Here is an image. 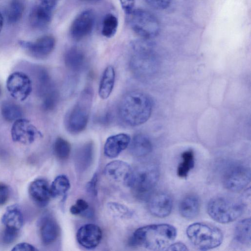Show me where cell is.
<instances>
[{
	"label": "cell",
	"mask_w": 251,
	"mask_h": 251,
	"mask_svg": "<svg viewBox=\"0 0 251 251\" xmlns=\"http://www.w3.org/2000/svg\"><path fill=\"white\" fill-rule=\"evenodd\" d=\"M151 7L156 9L162 10L167 8L170 5L171 0H145Z\"/></svg>",
	"instance_id": "f35d334b"
},
{
	"label": "cell",
	"mask_w": 251,
	"mask_h": 251,
	"mask_svg": "<svg viewBox=\"0 0 251 251\" xmlns=\"http://www.w3.org/2000/svg\"><path fill=\"white\" fill-rule=\"evenodd\" d=\"M97 175L95 174L91 180L87 184L86 189L87 191L93 195H96L97 194Z\"/></svg>",
	"instance_id": "b9f144b4"
},
{
	"label": "cell",
	"mask_w": 251,
	"mask_h": 251,
	"mask_svg": "<svg viewBox=\"0 0 251 251\" xmlns=\"http://www.w3.org/2000/svg\"><path fill=\"white\" fill-rule=\"evenodd\" d=\"M195 165L194 153L192 150L184 151L181 154V160L177 168V175L181 178L186 177Z\"/></svg>",
	"instance_id": "83f0119b"
},
{
	"label": "cell",
	"mask_w": 251,
	"mask_h": 251,
	"mask_svg": "<svg viewBox=\"0 0 251 251\" xmlns=\"http://www.w3.org/2000/svg\"><path fill=\"white\" fill-rule=\"evenodd\" d=\"M128 16L130 27L143 39L150 40L159 34V22L151 12L142 9H134Z\"/></svg>",
	"instance_id": "ba28073f"
},
{
	"label": "cell",
	"mask_w": 251,
	"mask_h": 251,
	"mask_svg": "<svg viewBox=\"0 0 251 251\" xmlns=\"http://www.w3.org/2000/svg\"><path fill=\"white\" fill-rule=\"evenodd\" d=\"M132 49L134 53L129 63L132 73L139 76L152 73L156 63L153 43L148 39H142L133 42Z\"/></svg>",
	"instance_id": "8992f818"
},
{
	"label": "cell",
	"mask_w": 251,
	"mask_h": 251,
	"mask_svg": "<svg viewBox=\"0 0 251 251\" xmlns=\"http://www.w3.org/2000/svg\"><path fill=\"white\" fill-rule=\"evenodd\" d=\"M107 207L111 215L116 218L120 219L128 218L132 215L129 209L121 203L110 202L107 203Z\"/></svg>",
	"instance_id": "836d02e7"
},
{
	"label": "cell",
	"mask_w": 251,
	"mask_h": 251,
	"mask_svg": "<svg viewBox=\"0 0 251 251\" xmlns=\"http://www.w3.org/2000/svg\"><path fill=\"white\" fill-rule=\"evenodd\" d=\"M95 23V15L92 10L79 13L73 21L70 27V35L75 41H80L92 31Z\"/></svg>",
	"instance_id": "7c38bea8"
},
{
	"label": "cell",
	"mask_w": 251,
	"mask_h": 251,
	"mask_svg": "<svg viewBox=\"0 0 251 251\" xmlns=\"http://www.w3.org/2000/svg\"><path fill=\"white\" fill-rule=\"evenodd\" d=\"M130 136L126 133H119L109 137L104 146V153L110 158L118 156L129 145Z\"/></svg>",
	"instance_id": "ffe728a7"
},
{
	"label": "cell",
	"mask_w": 251,
	"mask_h": 251,
	"mask_svg": "<svg viewBox=\"0 0 251 251\" xmlns=\"http://www.w3.org/2000/svg\"><path fill=\"white\" fill-rule=\"evenodd\" d=\"M55 44L54 37L50 35L41 36L34 42L19 41L20 45L31 55L41 59L47 57L52 52Z\"/></svg>",
	"instance_id": "5bb4252c"
},
{
	"label": "cell",
	"mask_w": 251,
	"mask_h": 251,
	"mask_svg": "<svg viewBox=\"0 0 251 251\" xmlns=\"http://www.w3.org/2000/svg\"><path fill=\"white\" fill-rule=\"evenodd\" d=\"M6 87L11 96L15 99L24 101L32 91V82L25 74L15 72L10 74L6 80Z\"/></svg>",
	"instance_id": "30bf717a"
},
{
	"label": "cell",
	"mask_w": 251,
	"mask_h": 251,
	"mask_svg": "<svg viewBox=\"0 0 251 251\" xmlns=\"http://www.w3.org/2000/svg\"><path fill=\"white\" fill-rule=\"evenodd\" d=\"M37 250L32 245L27 243H20L16 245L12 251H35Z\"/></svg>",
	"instance_id": "60d3db41"
},
{
	"label": "cell",
	"mask_w": 251,
	"mask_h": 251,
	"mask_svg": "<svg viewBox=\"0 0 251 251\" xmlns=\"http://www.w3.org/2000/svg\"><path fill=\"white\" fill-rule=\"evenodd\" d=\"M191 243L200 250H208L219 246L223 240V234L217 227L210 225L195 223L186 229Z\"/></svg>",
	"instance_id": "5b68a950"
},
{
	"label": "cell",
	"mask_w": 251,
	"mask_h": 251,
	"mask_svg": "<svg viewBox=\"0 0 251 251\" xmlns=\"http://www.w3.org/2000/svg\"><path fill=\"white\" fill-rule=\"evenodd\" d=\"M64 60L66 67L69 71L73 73H78L84 69L86 58L81 49L73 47L66 51Z\"/></svg>",
	"instance_id": "44dd1931"
},
{
	"label": "cell",
	"mask_w": 251,
	"mask_h": 251,
	"mask_svg": "<svg viewBox=\"0 0 251 251\" xmlns=\"http://www.w3.org/2000/svg\"><path fill=\"white\" fill-rule=\"evenodd\" d=\"M10 197V189L8 186L0 182V206L5 204Z\"/></svg>",
	"instance_id": "74e56055"
},
{
	"label": "cell",
	"mask_w": 251,
	"mask_h": 251,
	"mask_svg": "<svg viewBox=\"0 0 251 251\" xmlns=\"http://www.w3.org/2000/svg\"><path fill=\"white\" fill-rule=\"evenodd\" d=\"M93 98L92 87H85L65 119L67 130L73 134H78L86 128L89 121Z\"/></svg>",
	"instance_id": "3957f363"
},
{
	"label": "cell",
	"mask_w": 251,
	"mask_h": 251,
	"mask_svg": "<svg viewBox=\"0 0 251 251\" xmlns=\"http://www.w3.org/2000/svg\"><path fill=\"white\" fill-rule=\"evenodd\" d=\"M19 232V230L4 227L1 236L2 242L6 245L12 244L18 237Z\"/></svg>",
	"instance_id": "d590c367"
},
{
	"label": "cell",
	"mask_w": 251,
	"mask_h": 251,
	"mask_svg": "<svg viewBox=\"0 0 251 251\" xmlns=\"http://www.w3.org/2000/svg\"><path fill=\"white\" fill-rule=\"evenodd\" d=\"M118 26V20L115 15L111 13L106 14L102 23V34L107 37L111 38L116 33Z\"/></svg>",
	"instance_id": "1f68e13d"
},
{
	"label": "cell",
	"mask_w": 251,
	"mask_h": 251,
	"mask_svg": "<svg viewBox=\"0 0 251 251\" xmlns=\"http://www.w3.org/2000/svg\"><path fill=\"white\" fill-rule=\"evenodd\" d=\"M173 205L172 197L167 192H158L149 198L148 207L151 213L159 218L170 215Z\"/></svg>",
	"instance_id": "9a60e30c"
},
{
	"label": "cell",
	"mask_w": 251,
	"mask_h": 251,
	"mask_svg": "<svg viewBox=\"0 0 251 251\" xmlns=\"http://www.w3.org/2000/svg\"><path fill=\"white\" fill-rule=\"evenodd\" d=\"M166 250L168 251H187V247L183 243L177 242L171 244Z\"/></svg>",
	"instance_id": "7bdbcfd3"
},
{
	"label": "cell",
	"mask_w": 251,
	"mask_h": 251,
	"mask_svg": "<svg viewBox=\"0 0 251 251\" xmlns=\"http://www.w3.org/2000/svg\"><path fill=\"white\" fill-rule=\"evenodd\" d=\"M1 223L4 227L20 230L24 223V218L21 209L17 204L8 206L1 217Z\"/></svg>",
	"instance_id": "7402d4cb"
},
{
	"label": "cell",
	"mask_w": 251,
	"mask_h": 251,
	"mask_svg": "<svg viewBox=\"0 0 251 251\" xmlns=\"http://www.w3.org/2000/svg\"><path fill=\"white\" fill-rule=\"evenodd\" d=\"M39 134V131L30 121L22 118L14 122L11 129L12 140L23 145L32 144Z\"/></svg>",
	"instance_id": "8fae6325"
},
{
	"label": "cell",
	"mask_w": 251,
	"mask_h": 251,
	"mask_svg": "<svg viewBox=\"0 0 251 251\" xmlns=\"http://www.w3.org/2000/svg\"><path fill=\"white\" fill-rule=\"evenodd\" d=\"M28 191L32 201L41 207L46 206L51 197L48 182L42 178L33 181L29 186Z\"/></svg>",
	"instance_id": "e0dca14e"
},
{
	"label": "cell",
	"mask_w": 251,
	"mask_h": 251,
	"mask_svg": "<svg viewBox=\"0 0 251 251\" xmlns=\"http://www.w3.org/2000/svg\"><path fill=\"white\" fill-rule=\"evenodd\" d=\"M71 147L70 143L62 137H58L53 145V151L56 157L60 160H66L70 154Z\"/></svg>",
	"instance_id": "d6a6232c"
},
{
	"label": "cell",
	"mask_w": 251,
	"mask_h": 251,
	"mask_svg": "<svg viewBox=\"0 0 251 251\" xmlns=\"http://www.w3.org/2000/svg\"><path fill=\"white\" fill-rule=\"evenodd\" d=\"M24 11V5L20 0H13L9 4L7 11V21L11 24L18 22L22 18Z\"/></svg>",
	"instance_id": "4dcf8cb0"
},
{
	"label": "cell",
	"mask_w": 251,
	"mask_h": 251,
	"mask_svg": "<svg viewBox=\"0 0 251 251\" xmlns=\"http://www.w3.org/2000/svg\"><path fill=\"white\" fill-rule=\"evenodd\" d=\"M159 171L156 165L148 164L132 169L126 185L140 199L149 198L157 183Z\"/></svg>",
	"instance_id": "277c9868"
},
{
	"label": "cell",
	"mask_w": 251,
	"mask_h": 251,
	"mask_svg": "<svg viewBox=\"0 0 251 251\" xmlns=\"http://www.w3.org/2000/svg\"><path fill=\"white\" fill-rule=\"evenodd\" d=\"M152 109V100L148 95L140 91H132L122 98L119 113L125 123L135 126L146 122L151 116Z\"/></svg>",
	"instance_id": "6da1fadb"
},
{
	"label": "cell",
	"mask_w": 251,
	"mask_h": 251,
	"mask_svg": "<svg viewBox=\"0 0 251 251\" xmlns=\"http://www.w3.org/2000/svg\"><path fill=\"white\" fill-rule=\"evenodd\" d=\"M3 25V17L2 14L0 12V32L2 28Z\"/></svg>",
	"instance_id": "ee69618b"
},
{
	"label": "cell",
	"mask_w": 251,
	"mask_h": 251,
	"mask_svg": "<svg viewBox=\"0 0 251 251\" xmlns=\"http://www.w3.org/2000/svg\"><path fill=\"white\" fill-rule=\"evenodd\" d=\"M207 213L215 221L227 224L238 219L243 213L244 204L225 196L211 199L207 206Z\"/></svg>",
	"instance_id": "52a82bcc"
},
{
	"label": "cell",
	"mask_w": 251,
	"mask_h": 251,
	"mask_svg": "<svg viewBox=\"0 0 251 251\" xmlns=\"http://www.w3.org/2000/svg\"><path fill=\"white\" fill-rule=\"evenodd\" d=\"M1 93V88L0 85V96Z\"/></svg>",
	"instance_id": "bcb514c9"
},
{
	"label": "cell",
	"mask_w": 251,
	"mask_h": 251,
	"mask_svg": "<svg viewBox=\"0 0 251 251\" xmlns=\"http://www.w3.org/2000/svg\"><path fill=\"white\" fill-rule=\"evenodd\" d=\"M200 209V200L198 197L193 194L184 197L179 205L180 215L185 219H192L196 217Z\"/></svg>",
	"instance_id": "cb8c5ba5"
},
{
	"label": "cell",
	"mask_w": 251,
	"mask_h": 251,
	"mask_svg": "<svg viewBox=\"0 0 251 251\" xmlns=\"http://www.w3.org/2000/svg\"><path fill=\"white\" fill-rule=\"evenodd\" d=\"M130 153L136 157H143L152 150V143L148 136L139 133L135 135L129 143Z\"/></svg>",
	"instance_id": "603a6c76"
},
{
	"label": "cell",
	"mask_w": 251,
	"mask_h": 251,
	"mask_svg": "<svg viewBox=\"0 0 251 251\" xmlns=\"http://www.w3.org/2000/svg\"><path fill=\"white\" fill-rule=\"evenodd\" d=\"M132 171V169L127 163L122 160H114L105 166L104 173L109 179L123 182L126 184Z\"/></svg>",
	"instance_id": "d6986e66"
},
{
	"label": "cell",
	"mask_w": 251,
	"mask_h": 251,
	"mask_svg": "<svg viewBox=\"0 0 251 251\" xmlns=\"http://www.w3.org/2000/svg\"><path fill=\"white\" fill-rule=\"evenodd\" d=\"M251 219L246 218L238 222L235 227L234 237L239 243L248 245L251 244Z\"/></svg>",
	"instance_id": "484cf974"
},
{
	"label": "cell",
	"mask_w": 251,
	"mask_h": 251,
	"mask_svg": "<svg viewBox=\"0 0 251 251\" xmlns=\"http://www.w3.org/2000/svg\"><path fill=\"white\" fill-rule=\"evenodd\" d=\"M100 228L93 224H88L81 226L76 233V240L83 247L87 249L96 248L102 239Z\"/></svg>",
	"instance_id": "2e32d148"
},
{
	"label": "cell",
	"mask_w": 251,
	"mask_h": 251,
	"mask_svg": "<svg viewBox=\"0 0 251 251\" xmlns=\"http://www.w3.org/2000/svg\"><path fill=\"white\" fill-rule=\"evenodd\" d=\"M56 5V0H41L40 3L33 7L30 13L31 26L36 28L47 26L51 20Z\"/></svg>",
	"instance_id": "4fadbf2b"
},
{
	"label": "cell",
	"mask_w": 251,
	"mask_h": 251,
	"mask_svg": "<svg viewBox=\"0 0 251 251\" xmlns=\"http://www.w3.org/2000/svg\"><path fill=\"white\" fill-rule=\"evenodd\" d=\"M251 170L243 165H233L229 168L223 176V184L228 190L239 192L250 183Z\"/></svg>",
	"instance_id": "9c48e42d"
},
{
	"label": "cell",
	"mask_w": 251,
	"mask_h": 251,
	"mask_svg": "<svg viewBox=\"0 0 251 251\" xmlns=\"http://www.w3.org/2000/svg\"><path fill=\"white\" fill-rule=\"evenodd\" d=\"M123 11L128 15L134 9L135 0H120Z\"/></svg>",
	"instance_id": "ab89813d"
},
{
	"label": "cell",
	"mask_w": 251,
	"mask_h": 251,
	"mask_svg": "<svg viewBox=\"0 0 251 251\" xmlns=\"http://www.w3.org/2000/svg\"><path fill=\"white\" fill-rule=\"evenodd\" d=\"M88 203L84 200H77L75 204L70 207V212L73 215H78L86 211L88 208Z\"/></svg>",
	"instance_id": "8d00e7d4"
},
{
	"label": "cell",
	"mask_w": 251,
	"mask_h": 251,
	"mask_svg": "<svg viewBox=\"0 0 251 251\" xmlns=\"http://www.w3.org/2000/svg\"><path fill=\"white\" fill-rule=\"evenodd\" d=\"M93 154V145L91 142H88L81 147L76 155V162L78 163L79 166L83 169L88 167L92 159Z\"/></svg>",
	"instance_id": "f546056e"
},
{
	"label": "cell",
	"mask_w": 251,
	"mask_h": 251,
	"mask_svg": "<svg viewBox=\"0 0 251 251\" xmlns=\"http://www.w3.org/2000/svg\"><path fill=\"white\" fill-rule=\"evenodd\" d=\"M176 236V230L169 224L146 226L136 229L133 234L132 242L151 251L166 250Z\"/></svg>",
	"instance_id": "7a4b0ae2"
},
{
	"label": "cell",
	"mask_w": 251,
	"mask_h": 251,
	"mask_svg": "<svg viewBox=\"0 0 251 251\" xmlns=\"http://www.w3.org/2000/svg\"><path fill=\"white\" fill-rule=\"evenodd\" d=\"M1 115L6 121L11 122L21 118L23 111L19 105L9 100L3 101L0 106Z\"/></svg>",
	"instance_id": "4316f807"
},
{
	"label": "cell",
	"mask_w": 251,
	"mask_h": 251,
	"mask_svg": "<svg viewBox=\"0 0 251 251\" xmlns=\"http://www.w3.org/2000/svg\"><path fill=\"white\" fill-rule=\"evenodd\" d=\"M70 188V182L65 175L57 176L50 186L52 197H57L64 195Z\"/></svg>",
	"instance_id": "f1b7e54d"
},
{
	"label": "cell",
	"mask_w": 251,
	"mask_h": 251,
	"mask_svg": "<svg viewBox=\"0 0 251 251\" xmlns=\"http://www.w3.org/2000/svg\"><path fill=\"white\" fill-rule=\"evenodd\" d=\"M38 225L40 239L44 245L51 244L56 240L59 229L56 221L52 217L45 215L40 219Z\"/></svg>",
	"instance_id": "ac0fdd59"
},
{
	"label": "cell",
	"mask_w": 251,
	"mask_h": 251,
	"mask_svg": "<svg viewBox=\"0 0 251 251\" xmlns=\"http://www.w3.org/2000/svg\"><path fill=\"white\" fill-rule=\"evenodd\" d=\"M83 2L90 3H95L100 2L101 0H80Z\"/></svg>",
	"instance_id": "f6af8a7d"
},
{
	"label": "cell",
	"mask_w": 251,
	"mask_h": 251,
	"mask_svg": "<svg viewBox=\"0 0 251 251\" xmlns=\"http://www.w3.org/2000/svg\"><path fill=\"white\" fill-rule=\"evenodd\" d=\"M115 72L112 66H107L104 70L99 87V95L101 99L105 100L111 95L115 84Z\"/></svg>",
	"instance_id": "d4e9b609"
},
{
	"label": "cell",
	"mask_w": 251,
	"mask_h": 251,
	"mask_svg": "<svg viewBox=\"0 0 251 251\" xmlns=\"http://www.w3.org/2000/svg\"><path fill=\"white\" fill-rule=\"evenodd\" d=\"M42 108L46 111L53 110L57 106L59 99L58 92L54 88L43 97Z\"/></svg>",
	"instance_id": "e575fe53"
}]
</instances>
